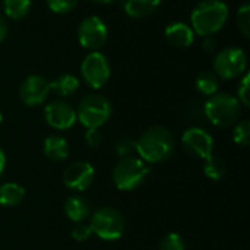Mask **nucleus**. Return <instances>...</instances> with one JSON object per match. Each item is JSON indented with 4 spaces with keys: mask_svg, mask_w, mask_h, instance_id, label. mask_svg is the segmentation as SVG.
Masks as SVG:
<instances>
[{
    "mask_svg": "<svg viewBox=\"0 0 250 250\" xmlns=\"http://www.w3.org/2000/svg\"><path fill=\"white\" fill-rule=\"evenodd\" d=\"M95 179V168L86 161H75L63 171V183L67 189L83 192Z\"/></svg>",
    "mask_w": 250,
    "mask_h": 250,
    "instance_id": "obj_11",
    "label": "nucleus"
},
{
    "mask_svg": "<svg viewBox=\"0 0 250 250\" xmlns=\"http://www.w3.org/2000/svg\"><path fill=\"white\" fill-rule=\"evenodd\" d=\"M76 111V120L81 122L86 129H100L111 117V103L107 97L101 94H89L83 97Z\"/></svg>",
    "mask_w": 250,
    "mask_h": 250,
    "instance_id": "obj_5",
    "label": "nucleus"
},
{
    "mask_svg": "<svg viewBox=\"0 0 250 250\" xmlns=\"http://www.w3.org/2000/svg\"><path fill=\"white\" fill-rule=\"evenodd\" d=\"M44 117L48 126L56 130H67L76 123L75 108L63 100H54L45 105Z\"/></svg>",
    "mask_w": 250,
    "mask_h": 250,
    "instance_id": "obj_13",
    "label": "nucleus"
},
{
    "mask_svg": "<svg viewBox=\"0 0 250 250\" xmlns=\"http://www.w3.org/2000/svg\"><path fill=\"white\" fill-rule=\"evenodd\" d=\"M44 154L48 160L62 163V161L67 160V157L70 154V148H69L67 141L63 136L50 135L44 141Z\"/></svg>",
    "mask_w": 250,
    "mask_h": 250,
    "instance_id": "obj_16",
    "label": "nucleus"
},
{
    "mask_svg": "<svg viewBox=\"0 0 250 250\" xmlns=\"http://www.w3.org/2000/svg\"><path fill=\"white\" fill-rule=\"evenodd\" d=\"M183 148L188 154L207 160L214 152V139L202 127H189L182 136Z\"/></svg>",
    "mask_w": 250,
    "mask_h": 250,
    "instance_id": "obj_10",
    "label": "nucleus"
},
{
    "mask_svg": "<svg viewBox=\"0 0 250 250\" xmlns=\"http://www.w3.org/2000/svg\"><path fill=\"white\" fill-rule=\"evenodd\" d=\"M207 119L217 127L234 126L242 114V104L237 97L227 92H215L204 105Z\"/></svg>",
    "mask_w": 250,
    "mask_h": 250,
    "instance_id": "obj_3",
    "label": "nucleus"
},
{
    "mask_svg": "<svg viewBox=\"0 0 250 250\" xmlns=\"http://www.w3.org/2000/svg\"><path fill=\"white\" fill-rule=\"evenodd\" d=\"M158 250H186L183 237L177 233H168L160 243Z\"/></svg>",
    "mask_w": 250,
    "mask_h": 250,
    "instance_id": "obj_24",
    "label": "nucleus"
},
{
    "mask_svg": "<svg viewBox=\"0 0 250 250\" xmlns=\"http://www.w3.org/2000/svg\"><path fill=\"white\" fill-rule=\"evenodd\" d=\"M229 7L221 0H204L190 15L192 29L201 37H212L227 22Z\"/></svg>",
    "mask_w": 250,
    "mask_h": 250,
    "instance_id": "obj_2",
    "label": "nucleus"
},
{
    "mask_svg": "<svg viewBox=\"0 0 250 250\" xmlns=\"http://www.w3.org/2000/svg\"><path fill=\"white\" fill-rule=\"evenodd\" d=\"M4 168H6V154H4V151L0 148V177H1V174L4 173Z\"/></svg>",
    "mask_w": 250,
    "mask_h": 250,
    "instance_id": "obj_33",
    "label": "nucleus"
},
{
    "mask_svg": "<svg viewBox=\"0 0 250 250\" xmlns=\"http://www.w3.org/2000/svg\"><path fill=\"white\" fill-rule=\"evenodd\" d=\"M25 198V189L13 182L3 183L0 186V205L6 208L18 207Z\"/></svg>",
    "mask_w": 250,
    "mask_h": 250,
    "instance_id": "obj_18",
    "label": "nucleus"
},
{
    "mask_svg": "<svg viewBox=\"0 0 250 250\" xmlns=\"http://www.w3.org/2000/svg\"><path fill=\"white\" fill-rule=\"evenodd\" d=\"M70 234H72V239L75 242H86V240L91 239L92 230H91V226L89 224H86L85 221H82V223H75Z\"/></svg>",
    "mask_w": 250,
    "mask_h": 250,
    "instance_id": "obj_28",
    "label": "nucleus"
},
{
    "mask_svg": "<svg viewBox=\"0 0 250 250\" xmlns=\"http://www.w3.org/2000/svg\"><path fill=\"white\" fill-rule=\"evenodd\" d=\"M174 138L168 129L152 126L136 141V152L142 161L155 164L168 160L174 151Z\"/></svg>",
    "mask_w": 250,
    "mask_h": 250,
    "instance_id": "obj_1",
    "label": "nucleus"
},
{
    "mask_svg": "<svg viewBox=\"0 0 250 250\" xmlns=\"http://www.w3.org/2000/svg\"><path fill=\"white\" fill-rule=\"evenodd\" d=\"M81 73L88 86L92 89H101L108 82L111 69L104 54L100 51H92L82 60Z\"/></svg>",
    "mask_w": 250,
    "mask_h": 250,
    "instance_id": "obj_8",
    "label": "nucleus"
},
{
    "mask_svg": "<svg viewBox=\"0 0 250 250\" xmlns=\"http://www.w3.org/2000/svg\"><path fill=\"white\" fill-rule=\"evenodd\" d=\"M91 1H94V3H100V4H107V3H110V1H113V0H91Z\"/></svg>",
    "mask_w": 250,
    "mask_h": 250,
    "instance_id": "obj_34",
    "label": "nucleus"
},
{
    "mask_svg": "<svg viewBox=\"0 0 250 250\" xmlns=\"http://www.w3.org/2000/svg\"><path fill=\"white\" fill-rule=\"evenodd\" d=\"M50 91V81L47 78L41 75H31L22 82L19 88V98L25 105L35 107L47 100Z\"/></svg>",
    "mask_w": 250,
    "mask_h": 250,
    "instance_id": "obj_12",
    "label": "nucleus"
},
{
    "mask_svg": "<svg viewBox=\"0 0 250 250\" xmlns=\"http://www.w3.org/2000/svg\"><path fill=\"white\" fill-rule=\"evenodd\" d=\"M64 214L73 223L86 221L92 214L91 204L86 198L81 195H72L64 202Z\"/></svg>",
    "mask_w": 250,
    "mask_h": 250,
    "instance_id": "obj_15",
    "label": "nucleus"
},
{
    "mask_svg": "<svg viewBox=\"0 0 250 250\" xmlns=\"http://www.w3.org/2000/svg\"><path fill=\"white\" fill-rule=\"evenodd\" d=\"M196 89L207 97H211L218 89V78L212 72H202L196 78Z\"/></svg>",
    "mask_w": 250,
    "mask_h": 250,
    "instance_id": "obj_22",
    "label": "nucleus"
},
{
    "mask_svg": "<svg viewBox=\"0 0 250 250\" xmlns=\"http://www.w3.org/2000/svg\"><path fill=\"white\" fill-rule=\"evenodd\" d=\"M51 91H54L59 97H70L79 88V79L70 73H64L57 76L53 82H50Z\"/></svg>",
    "mask_w": 250,
    "mask_h": 250,
    "instance_id": "obj_19",
    "label": "nucleus"
},
{
    "mask_svg": "<svg viewBox=\"0 0 250 250\" xmlns=\"http://www.w3.org/2000/svg\"><path fill=\"white\" fill-rule=\"evenodd\" d=\"M161 0H122L123 10L132 18H145L154 13Z\"/></svg>",
    "mask_w": 250,
    "mask_h": 250,
    "instance_id": "obj_17",
    "label": "nucleus"
},
{
    "mask_svg": "<svg viewBox=\"0 0 250 250\" xmlns=\"http://www.w3.org/2000/svg\"><path fill=\"white\" fill-rule=\"evenodd\" d=\"M92 234L104 242H116L123 237L125 218L120 211L111 207H101L89 217Z\"/></svg>",
    "mask_w": 250,
    "mask_h": 250,
    "instance_id": "obj_6",
    "label": "nucleus"
},
{
    "mask_svg": "<svg viewBox=\"0 0 250 250\" xmlns=\"http://www.w3.org/2000/svg\"><path fill=\"white\" fill-rule=\"evenodd\" d=\"M205 161V166H204V173L208 179L214 180V182H218L221 180L226 173H227V164L224 163V160H221L220 157L217 155H211L208 157Z\"/></svg>",
    "mask_w": 250,
    "mask_h": 250,
    "instance_id": "obj_20",
    "label": "nucleus"
},
{
    "mask_svg": "<svg viewBox=\"0 0 250 250\" xmlns=\"http://www.w3.org/2000/svg\"><path fill=\"white\" fill-rule=\"evenodd\" d=\"M114 149H116V154H117L119 157H122V158H125V157H132V154L136 152V141L132 139V138H127V136L120 138V139L116 142Z\"/></svg>",
    "mask_w": 250,
    "mask_h": 250,
    "instance_id": "obj_26",
    "label": "nucleus"
},
{
    "mask_svg": "<svg viewBox=\"0 0 250 250\" xmlns=\"http://www.w3.org/2000/svg\"><path fill=\"white\" fill-rule=\"evenodd\" d=\"M107 38V26L98 16H88L78 26V41L83 48L98 51V48L105 44Z\"/></svg>",
    "mask_w": 250,
    "mask_h": 250,
    "instance_id": "obj_9",
    "label": "nucleus"
},
{
    "mask_svg": "<svg viewBox=\"0 0 250 250\" xmlns=\"http://www.w3.org/2000/svg\"><path fill=\"white\" fill-rule=\"evenodd\" d=\"M233 141L240 146H248L250 144V122L248 119L237 122L234 125Z\"/></svg>",
    "mask_w": 250,
    "mask_h": 250,
    "instance_id": "obj_23",
    "label": "nucleus"
},
{
    "mask_svg": "<svg viewBox=\"0 0 250 250\" xmlns=\"http://www.w3.org/2000/svg\"><path fill=\"white\" fill-rule=\"evenodd\" d=\"M7 31H9V28H7V23H6V21H4V18L3 16H0V42L6 38V35H7Z\"/></svg>",
    "mask_w": 250,
    "mask_h": 250,
    "instance_id": "obj_32",
    "label": "nucleus"
},
{
    "mask_svg": "<svg viewBox=\"0 0 250 250\" xmlns=\"http://www.w3.org/2000/svg\"><path fill=\"white\" fill-rule=\"evenodd\" d=\"M237 26L242 31V34L249 38L250 35V4L245 3L237 10Z\"/></svg>",
    "mask_w": 250,
    "mask_h": 250,
    "instance_id": "obj_25",
    "label": "nucleus"
},
{
    "mask_svg": "<svg viewBox=\"0 0 250 250\" xmlns=\"http://www.w3.org/2000/svg\"><path fill=\"white\" fill-rule=\"evenodd\" d=\"M167 41L177 48H186L193 44L195 41V32L192 26L183 22H174L168 25L164 31Z\"/></svg>",
    "mask_w": 250,
    "mask_h": 250,
    "instance_id": "obj_14",
    "label": "nucleus"
},
{
    "mask_svg": "<svg viewBox=\"0 0 250 250\" xmlns=\"http://www.w3.org/2000/svg\"><path fill=\"white\" fill-rule=\"evenodd\" d=\"M248 57L242 48L229 47L221 50L214 59V73L221 79H234L245 73Z\"/></svg>",
    "mask_w": 250,
    "mask_h": 250,
    "instance_id": "obj_7",
    "label": "nucleus"
},
{
    "mask_svg": "<svg viewBox=\"0 0 250 250\" xmlns=\"http://www.w3.org/2000/svg\"><path fill=\"white\" fill-rule=\"evenodd\" d=\"M204 42H202V50L207 53H212L217 48V41L212 37H204Z\"/></svg>",
    "mask_w": 250,
    "mask_h": 250,
    "instance_id": "obj_31",
    "label": "nucleus"
},
{
    "mask_svg": "<svg viewBox=\"0 0 250 250\" xmlns=\"http://www.w3.org/2000/svg\"><path fill=\"white\" fill-rule=\"evenodd\" d=\"M85 141L91 148H98L103 142V135L98 129H88L85 133Z\"/></svg>",
    "mask_w": 250,
    "mask_h": 250,
    "instance_id": "obj_30",
    "label": "nucleus"
},
{
    "mask_svg": "<svg viewBox=\"0 0 250 250\" xmlns=\"http://www.w3.org/2000/svg\"><path fill=\"white\" fill-rule=\"evenodd\" d=\"M1 122H3V114H1V111H0V125H1Z\"/></svg>",
    "mask_w": 250,
    "mask_h": 250,
    "instance_id": "obj_35",
    "label": "nucleus"
},
{
    "mask_svg": "<svg viewBox=\"0 0 250 250\" xmlns=\"http://www.w3.org/2000/svg\"><path fill=\"white\" fill-rule=\"evenodd\" d=\"M78 1L79 0H45L48 9L54 13H59V15L69 13L72 9H75Z\"/></svg>",
    "mask_w": 250,
    "mask_h": 250,
    "instance_id": "obj_27",
    "label": "nucleus"
},
{
    "mask_svg": "<svg viewBox=\"0 0 250 250\" xmlns=\"http://www.w3.org/2000/svg\"><path fill=\"white\" fill-rule=\"evenodd\" d=\"M31 9V0H3V10L10 19H22Z\"/></svg>",
    "mask_w": 250,
    "mask_h": 250,
    "instance_id": "obj_21",
    "label": "nucleus"
},
{
    "mask_svg": "<svg viewBox=\"0 0 250 250\" xmlns=\"http://www.w3.org/2000/svg\"><path fill=\"white\" fill-rule=\"evenodd\" d=\"M151 168L136 157H125L113 168V182L119 190L130 192L141 188L148 179Z\"/></svg>",
    "mask_w": 250,
    "mask_h": 250,
    "instance_id": "obj_4",
    "label": "nucleus"
},
{
    "mask_svg": "<svg viewBox=\"0 0 250 250\" xmlns=\"http://www.w3.org/2000/svg\"><path fill=\"white\" fill-rule=\"evenodd\" d=\"M249 75H245L242 78V81L239 82V86H237V100L242 105L245 107H249L250 105V92H249Z\"/></svg>",
    "mask_w": 250,
    "mask_h": 250,
    "instance_id": "obj_29",
    "label": "nucleus"
}]
</instances>
